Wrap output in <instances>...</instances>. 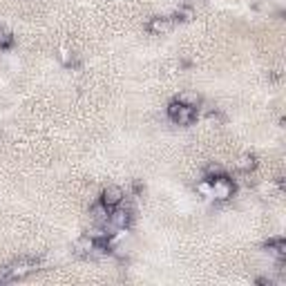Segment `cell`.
Returning <instances> with one entry per match:
<instances>
[{
    "instance_id": "6da1fadb",
    "label": "cell",
    "mask_w": 286,
    "mask_h": 286,
    "mask_svg": "<svg viewBox=\"0 0 286 286\" xmlns=\"http://www.w3.org/2000/svg\"><path fill=\"white\" fill-rule=\"evenodd\" d=\"M235 193V183L226 175L210 179V197H215L217 201H228Z\"/></svg>"
},
{
    "instance_id": "7a4b0ae2",
    "label": "cell",
    "mask_w": 286,
    "mask_h": 286,
    "mask_svg": "<svg viewBox=\"0 0 286 286\" xmlns=\"http://www.w3.org/2000/svg\"><path fill=\"white\" fill-rule=\"evenodd\" d=\"M195 114H197L195 108L179 103V101H172V103L168 105V116H170V119L175 121L177 125H188V123H193Z\"/></svg>"
},
{
    "instance_id": "3957f363",
    "label": "cell",
    "mask_w": 286,
    "mask_h": 286,
    "mask_svg": "<svg viewBox=\"0 0 286 286\" xmlns=\"http://www.w3.org/2000/svg\"><path fill=\"white\" fill-rule=\"evenodd\" d=\"M125 199V195H123V190L119 186H108L101 193V204H105L108 208H116V206H121V201Z\"/></svg>"
},
{
    "instance_id": "277c9868",
    "label": "cell",
    "mask_w": 286,
    "mask_h": 286,
    "mask_svg": "<svg viewBox=\"0 0 286 286\" xmlns=\"http://www.w3.org/2000/svg\"><path fill=\"white\" fill-rule=\"evenodd\" d=\"M172 27H175V22H172V18H166V16H156V18L150 20L148 29L156 34V36H161V34H168L172 31Z\"/></svg>"
},
{
    "instance_id": "5b68a950",
    "label": "cell",
    "mask_w": 286,
    "mask_h": 286,
    "mask_svg": "<svg viewBox=\"0 0 286 286\" xmlns=\"http://www.w3.org/2000/svg\"><path fill=\"white\" fill-rule=\"evenodd\" d=\"M89 217H92V221L99 224V226H108V224H110V208L99 201L97 206H92V208H89Z\"/></svg>"
},
{
    "instance_id": "8992f818",
    "label": "cell",
    "mask_w": 286,
    "mask_h": 286,
    "mask_svg": "<svg viewBox=\"0 0 286 286\" xmlns=\"http://www.w3.org/2000/svg\"><path fill=\"white\" fill-rule=\"evenodd\" d=\"M128 224H130V212L128 210H123V208H112L110 212V226H114V228H128Z\"/></svg>"
},
{
    "instance_id": "52a82bcc",
    "label": "cell",
    "mask_w": 286,
    "mask_h": 286,
    "mask_svg": "<svg viewBox=\"0 0 286 286\" xmlns=\"http://www.w3.org/2000/svg\"><path fill=\"white\" fill-rule=\"evenodd\" d=\"M31 271H34L31 262H18V264H11L7 268V275H9V279H20V277L29 275Z\"/></svg>"
},
{
    "instance_id": "ba28073f",
    "label": "cell",
    "mask_w": 286,
    "mask_h": 286,
    "mask_svg": "<svg viewBox=\"0 0 286 286\" xmlns=\"http://www.w3.org/2000/svg\"><path fill=\"white\" fill-rule=\"evenodd\" d=\"M92 250H94V239L89 237V235H85V237H81L74 242V253L76 255H92Z\"/></svg>"
},
{
    "instance_id": "9c48e42d",
    "label": "cell",
    "mask_w": 286,
    "mask_h": 286,
    "mask_svg": "<svg viewBox=\"0 0 286 286\" xmlns=\"http://www.w3.org/2000/svg\"><path fill=\"white\" fill-rule=\"evenodd\" d=\"M266 250H268V255H273V257H277V260H282V257L286 255V244L282 242V239H275V242H268V244H266Z\"/></svg>"
},
{
    "instance_id": "30bf717a",
    "label": "cell",
    "mask_w": 286,
    "mask_h": 286,
    "mask_svg": "<svg viewBox=\"0 0 286 286\" xmlns=\"http://www.w3.org/2000/svg\"><path fill=\"white\" fill-rule=\"evenodd\" d=\"M235 166H237V170L248 172V170H253V168L257 166V159H255L253 154H242L237 161H235Z\"/></svg>"
},
{
    "instance_id": "8fae6325",
    "label": "cell",
    "mask_w": 286,
    "mask_h": 286,
    "mask_svg": "<svg viewBox=\"0 0 286 286\" xmlns=\"http://www.w3.org/2000/svg\"><path fill=\"white\" fill-rule=\"evenodd\" d=\"M177 101H179V103H183V105H190V108H197V105L201 103V99H199L197 92H181Z\"/></svg>"
},
{
    "instance_id": "7c38bea8",
    "label": "cell",
    "mask_w": 286,
    "mask_h": 286,
    "mask_svg": "<svg viewBox=\"0 0 286 286\" xmlns=\"http://www.w3.org/2000/svg\"><path fill=\"white\" fill-rule=\"evenodd\" d=\"M11 41H14V36H11V31L7 29L5 25H0V47H9Z\"/></svg>"
},
{
    "instance_id": "4fadbf2b",
    "label": "cell",
    "mask_w": 286,
    "mask_h": 286,
    "mask_svg": "<svg viewBox=\"0 0 286 286\" xmlns=\"http://www.w3.org/2000/svg\"><path fill=\"white\" fill-rule=\"evenodd\" d=\"M224 175V168L219 166V164H210L208 168H206V179H215V177H221Z\"/></svg>"
},
{
    "instance_id": "5bb4252c",
    "label": "cell",
    "mask_w": 286,
    "mask_h": 286,
    "mask_svg": "<svg viewBox=\"0 0 286 286\" xmlns=\"http://www.w3.org/2000/svg\"><path fill=\"white\" fill-rule=\"evenodd\" d=\"M58 60H60V63H63V65H72V60H74V54H72L70 52V49H58Z\"/></svg>"
},
{
    "instance_id": "9a60e30c",
    "label": "cell",
    "mask_w": 286,
    "mask_h": 286,
    "mask_svg": "<svg viewBox=\"0 0 286 286\" xmlns=\"http://www.w3.org/2000/svg\"><path fill=\"white\" fill-rule=\"evenodd\" d=\"M197 193H201L204 197H210V181L206 179V181H201V183H197Z\"/></svg>"
},
{
    "instance_id": "2e32d148",
    "label": "cell",
    "mask_w": 286,
    "mask_h": 286,
    "mask_svg": "<svg viewBox=\"0 0 286 286\" xmlns=\"http://www.w3.org/2000/svg\"><path fill=\"white\" fill-rule=\"evenodd\" d=\"M177 16H181V20H190V18H193V11H190V9H181Z\"/></svg>"
}]
</instances>
